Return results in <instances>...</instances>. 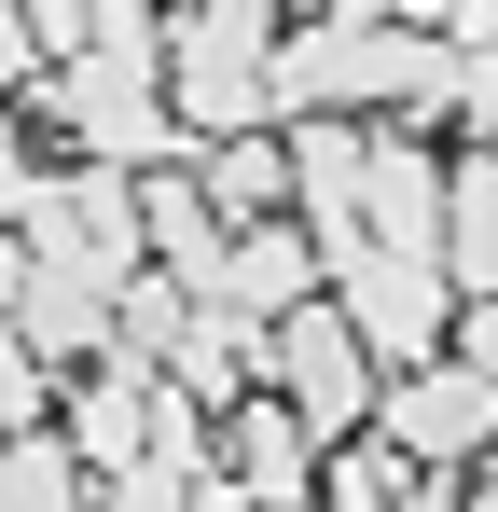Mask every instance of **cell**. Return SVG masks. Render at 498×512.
<instances>
[{
	"label": "cell",
	"mask_w": 498,
	"mask_h": 512,
	"mask_svg": "<svg viewBox=\"0 0 498 512\" xmlns=\"http://www.w3.org/2000/svg\"><path fill=\"white\" fill-rule=\"evenodd\" d=\"M42 111L83 139V167H125V180L194 167V139H180V111H166V14H139V0H111V14H97V56L56 70Z\"/></svg>",
	"instance_id": "1"
},
{
	"label": "cell",
	"mask_w": 498,
	"mask_h": 512,
	"mask_svg": "<svg viewBox=\"0 0 498 512\" xmlns=\"http://www.w3.org/2000/svg\"><path fill=\"white\" fill-rule=\"evenodd\" d=\"M263 70H277V14H249V0L166 14V111H180L194 153H222V139H263V125H277Z\"/></svg>",
	"instance_id": "2"
},
{
	"label": "cell",
	"mask_w": 498,
	"mask_h": 512,
	"mask_svg": "<svg viewBox=\"0 0 498 512\" xmlns=\"http://www.w3.org/2000/svg\"><path fill=\"white\" fill-rule=\"evenodd\" d=\"M277 402H291V416H305V443H360V429H374V360H360V333H346V305H291V319H277Z\"/></svg>",
	"instance_id": "3"
},
{
	"label": "cell",
	"mask_w": 498,
	"mask_h": 512,
	"mask_svg": "<svg viewBox=\"0 0 498 512\" xmlns=\"http://www.w3.org/2000/svg\"><path fill=\"white\" fill-rule=\"evenodd\" d=\"M332 305H346V333H360V360H374V388H402V374H429L443 360V333H457V291H443V263H360V277H332Z\"/></svg>",
	"instance_id": "4"
},
{
	"label": "cell",
	"mask_w": 498,
	"mask_h": 512,
	"mask_svg": "<svg viewBox=\"0 0 498 512\" xmlns=\"http://www.w3.org/2000/svg\"><path fill=\"white\" fill-rule=\"evenodd\" d=\"M374 443L415 457V471H471V457L498 443V402L457 374V360H429V374H402V388H374Z\"/></svg>",
	"instance_id": "5"
},
{
	"label": "cell",
	"mask_w": 498,
	"mask_h": 512,
	"mask_svg": "<svg viewBox=\"0 0 498 512\" xmlns=\"http://www.w3.org/2000/svg\"><path fill=\"white\" fill-rule=\"evenodd\" d=\"M360 125H291V222H305V250L319 277H360L374 263V222H360Z\"/></svg>",
	"instance_id": "6"
},
{
	"label": "cell",
	"mask_w": 498,
	"mask_h": 512,
	"mask_svg": "<svg viewBox=\"0 0 498 512\" xmlns=\"http://www.w3.org/2000/svg\"><path fill=\"white\" fill-rule=\"evenodd\" d=\"M360 222H374L388 263H443V167L415 139H374L360 153Z\"/></svg>",
	"instance_id": "7"
},
{
	"label": "cell",
	"mask_w": 498,
	"mask_h": 512,
	"mask_svg": "<svg viewBox=\"0 0 498 512\" xmlns=\"http://www.w3.org/2000/svg\"><path fill=\"white\" fill-rule=\"evenodd\" d=\"M222 443H236V485H249L263 512H319V443H305L291 402H263V388H249L236 416H222Z\"/></svg>",
	"instance_id": "8"
},
{
	"label": "cell",
	"mask_w": 498,
	"mask_h": 512,
	"mask_svg": "<svg viewBox=\"0 0 498 512\" xmlns=\"http://www.w3.org/2000/svg\"><path fill=\"white\" fill-rule=\"evenodd\" d=\"M360 42H374V14H319L305 42H277V70H263L277 125H332V97H360Z\"/></svg>",
	"instance_id": "9"
},
{
	"label": "cell",
	"mask_w": 498,
	"mask_h": 512,
	"mask_svg": "<svg viewBox=\"0 0 498 512\" xmlns=\"http://www.w3.org/2000/svg\"><path fill=\"white\" fill-rule=\"evenodd\" d=\"M443 291L457 305H498V153L443 167Z\"/></svg>",
	"instance_id": "10"
},
{
	"label": "cell",
	"mask_w": 498,
	"mask_h": 512,
	"mask_svg": "<svg viewBox=\"0 0 498 512\" xmlns=\"http://www.w3.org/2000/svg\"><path fill=\"white\" fill-rule=\"evenodd\" d=\"M194 194L222 208V236H249V222H291V139H222V153L194 167Z\"/></svg>",
	"instance_id": "11"
},
{
	"label": "cell",
	"mask_w": 498,
	"mask_h": 512,
	"mask_svg": "<svg viewBox=\"0 0 498 512\" xmlns=\"http://www.w3.org/2000/svg\"><path fill=\"white\" fill-rule=\"evenodd\" d=\"M56 208L83 222V250L111 263V277H139V180H125V167H70V180H56Z\"/></svg>",
	"instance_id": "12"
},
{
	"label": "cell",
	"mask_w": 498,
	"mask_h": 512,
	"mask_svg": "<svg viewBox=\"0 0 498 512\" xmlns=\"http://www.w3.org/2000/svg\"><path fill=\"white\" fill-rule=\"evenodd\" d=\"M0 512H83L70 429H14V443H0Z\"/></svg>",
	"instance_id": "13"
},
{
	"label": "cell",
	"mask_w": 498,
	"mask_h": 512,
	"mask_svg": "<svg viewBox=\"0 0 498 512\" xmlns=\"http://www.w3.org/2000/svg\"><path fill=\"white\" fill-rule=\"evenodd\" d=\"M319 512H402V457L360 429V443H332L319 457Z\"/></svg>",
	"instance_id": "14"
},
{
	"label": "cell",
	"mask_w": 498,
	"mask_h": 512,
	"mask_svg": "<svg viewBox=\"0 0 498 512\" xmlns=\"http://www.w3.org/2000/svg\"><path fill=\"white\" fill-rule=\"evenodd\" d=\"M14 305H28V291H0V429H56V416H42L56 374L28 360V319H14Z\"/></svg>",
	"instance_id": "15"
},
{
	"label": "cell",
	"mask_w": 498,
	"mask_h": 512,
	"mask_svg": "<svg viewBox=\"0 0 498 512\" xmlns=\"http://www.w3.org/2000/svg\"><path fill=\"white\" fill-rule=\"evenodd\" d=\"M97 512H194V485H180V471H153V457H139V471H125V485H111V499Z\"/></svg>",
	"instance_id": "16"
},
{
	"label": "cell",
	"mask_w": 498,
	"mask_h": 512,
	"mask_svg": "<svg viewBox=\"0 0 498 512\" xmlns=\"http://www.w3.org/2000/svg\"><path fill=\"white\" fill-rule=\"evenodd\" d=\"M457 374L498 402V305H457Z\"/></svg>",
	"instance_id": "17"
},
{
	"label": "cell",
	"mask_w": 498,
	"mask_h": 512,
	"mask_svg": "<svg viewBox=\"0 0 498 512\" xmlns=\"http://www.w3.org/2000/svg\"><path fill=\"white\" fill-rule=\"evenodd\" d=\"M28 194H42V180H28V153H14V111H0V250H14V222H28Z\"/></svg>",
	"instance_id": "18"
},
{
	"label": "cell",
	"mask_w": 498,
	"mask_h": 512,
	"mask_svg": "<svg viewBox=\"0 0 498 512\" xmlns=\"http://www.w3.org/2000/svg\"><path fill=\"white\" fill-rule=\"evenodd\" d=\"M194 512H263V499H249L236 471H208V485H194Z\"/></svg>",
	"instance_id": "19"
},
{
	"label": "cell",
	"mask_w": 498,
	"mask_h": 512,
	"mask_svg": "<svg viewBox=\"0 0 498 512\" xmlns=\"http://www.w3.org/2000/svg\"><path fill=\"white\" fill-rule=\"evenodd\" d=\"M402 512H457V485H443V471H415V485H402Z\"/></svg>",
	"instance_id": "20"
},
{
	"label": "cell",
	"mask_w": 498,
	"mask_h": 512,
	"mask_svg": "<svg viewBox=\"0 0 498 512\" xmlns=\"http://www.w3.org/2000/svg\"><path fill=\"white\" fill-rule=\"evenodd\" d=\"M14 70H28V14H0V84H14Z\"/></svg>",
	"instance_id": "21"
},
{
	"label": "cell",
	"mask_w": 498,
	"mask_h": 512,
	"mask_svg": "<svg viewBox=\"0 0 498 512\" xmlns=\"http://www.w3.org/2000/svg\"><path fill=\"white\" fill-rule=\"evenodd\" d=\"M0 443H14V429H0Z\"/></svg>",
	"instance_id": "22"
}]
</instances>
